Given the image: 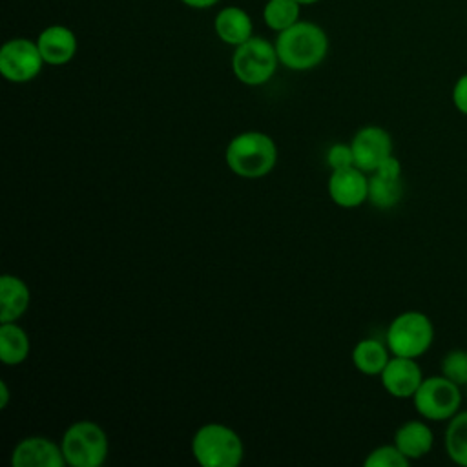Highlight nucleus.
Listing matches in <instances>:
<instances>
[{
	"label": "nucleus",
	"mask_w": 467,
	"mask_h": 467,
	"mask_svg": "<svg viewBox=\"0 0 467 467\" xmlns=\"http://www.w3.org/2000/svg\"><path fill=\"white\" fill-rule=\"evenodd\" d=\"M275 51L279 64L294 71H306L319 66L328 53L327 33L314 22L297 20L277 33Z\"/></svg>",
	"instance_id": "1"
},
{
	"label": "nucleus",
	"mask_w": 467,
	"mask_h": 467,
	"mask_svg": "<svg viewBox=\"0 0 467 467\" xmlns=\"http://www.w3.org/2000/svg\"><path fill=\"white\" fill-rule=\"evenodd\" d=\"M224 161L234 175L241 179H261L275 168L277 146L263 131H243L226 144Z\"/></svg>",
	"instance_id": "2"
},
{
	"label": "nucleus",
	"mask_w": 467,
	"mask_h": 467,
	"mask_svg": "<svg viewBox=\"0 0 467 467\" xmlns=\"http://www.w3.org/2000/svg\"><path fill=\"white\" fill-rule=\"evenodd\" d=\"M192 454L202 467H237L244 447L239 434L224 423H204L192 438Z\"/></svg>",
	"instance_id": "3"
},
{
	"label": "nucleus",
	"mask_w": 467,
	"mask_h": 467,
	"mask_svg": "<svg viewBox=\"0 0 467 467\" xmlns=\"http://www.w3.org/2000/svg\"><path fill=\"white\" fill-rule=\"evenodd\" d=\"M434 341V325L431 317L418 310L398 314L387 327L385 343L392 356L418 359Z\"/></svg>",
	"instance_id": "4"
},
{
	"label": "nucleus",
	"mask_w": 467,
	"mask_h": 467,
	"mask_svg": "<svg viewBox=\"0 0 467 467\" xmlns=\"http://www.w3.org/2000/svg\"><path fill=\"white\" fill-rule=\"evenodd\" d=\"M60 447L66 463L73 467H99L109 451L106 431L91 420L71 423L62 434Z\"/></svg>",
	"instance_id": "5"
},
{
	"label": "nucleus",
	"mask_w": 467,
	"mask_h": 467,
	"mask_svg": "<svg viewBox=\"0 0 467 467\" xmlns=\"http://www.w3.org/2000/svg\"><path fill=\"white\" fill-rule=\"evenodd\" d=\"M462 387L440 376L423 378L412 396L416 412L429 421H449L462 409Z\"/></svg>",
	"instance_id": "6"
},
{
	"label": "nucleus",
	"mask_w": 467,
	"mask_h": 467,
	"mask_svg": "<svg viewBox=\"0 0 467 467\" xmlns=\"http://www.w3.org/2000/svg\"><path fill=\"white\" fill-rule=\"evenodd\" d=\"M277 64L279 58L275 44H270L261 36H252L246 42L235 46L232 55L234 75L246 86L266 84L274 77Z\"/></svg>",
	"instance_id": "7"
},
{
	"label": "nucleus",
	"mask_w": 467,
	"mask_h": 467,
	"mask_svg": "<svg viewBox=\"0 0 467 467\" xmlns=\"http://www.w3.org/2000/svg\"><path fill=\"white\" fill-rule=\"evenodd\" d=\"M44 64L36 42L29 38H11L0 49V73L9 82L24 84L33 80Z\"/></svg>",
	"instance_id": "8"
},
{
	"label": "nucleus",
	"mask_w": 467,
	"mask_h": 467,
	"mask_svg": "<svg viewBox=\"0 0 467 467\" xmlns=\"http://www.w3.org/2000/svg\"><path fill=\"white\" fill-rule=\"evenodd\" d=\"M354 166L365 173H372L378 166L392 155V137L381 126H363L359 128L350 140Z\"/></svg>",
	"instance_id": "9"
},
{
	"label": "nucleus",
	"mask_w": 467,
	"mask_h": 467,
	"mask_svg": "<svg viewBox=\"0 0 467 467\" xmlns=\"http://www.w3.org/2000/svg\"><path fill=\"white\" fill-rule=\"evenodd\" d=\"M327 190L339 208H358L368 199V177L358 166L332 170Z\"/></svg>",
	"instance_id": "10"
},
{
	"label": "nucleus",
	"mask_w": 467,
	"mask_h": 467,
	"mask_svg": "<svg viewBox=\"0 0 467 467\" xmlns=\"http://www.w3.org/2000/svg\"><path fill=\"white\" fill-rule=\"evenodd\" d=\"M379 381L383 389L398 400H412L414 392L423 381V372L416 359L392 356L385 368L379 374Z\"/></svg>",
	"instance_id": "11"
},
{
	"label": "nucleus",
	"mask_w": 467,
	"mask_h": 467,
	"mask_svg": "<svg viewBox=\"0 0 467 467\" xmlns=\"http://www.w3.org/2000/svg\"><path fill=\"white\" fill-rule=\"evenodd\" d=\"M13 467H64L62 447L46 436H27L11 452Z\"/></svg>",
	"instance_id": "12"
},
{
	"label": "nucleus",
	"mask_w": 467,
	"mask_h": 467,
	"mask_svg": "<svg viewBox=\"0 0 467 467\" xmlns=\"http://www.w3.org/2000/svg\"><path fill=\"white\" fill-rule=\"evenodd\" d=\"M36 46L46 64L49 66H64L73 60L77 53V36L66 26H49L40 31L36 38Z\"/></svg>",
	"instance_id": "13"
},
{
	"label": "nucleus",
	"mask_w": 467,
	"mask_h": 467,
	"mask_svg": "<svg viewBox=\"0 0 467 467\" xmlns=\"http://www.w3.org/2000/svg\"><path fill=\"white\" fill-rule=\"evenodd\" d=\"M394 445L409 460H420L431 452L434 445V432L425 421L409 420L396 429Z\"/></svg>",
	"instance_id": "14"
},
{
	"label": "nucleus",
	"mask_w": 467,
	"mask_h": 467,
	"mask_svg": "<svg viewBox=\"0 0 467 467\" xmlns=\"http://www.w3.org/2000/svg\"><path fill=\"white\" fill-rule=\"evenodd\" d=\"M213 29H215V35L224 44L239 46V44L246 42L248 38H252L254 24H252L250 15L243 7L228 5L215 15Z\"/></svg>",
	"instance_id": "15"
},
{
	"label": "nucleus",
	"mask_w": 467,
	"mask_h": 467,
	"mask_svg": "<svg viewBox=\"0 0 467 467\" xmlns=\"http://www.w3.org/2000/svg\"><path fill=\"white\" fill-rule=\"evenodd\" d=\"M31 294L24 279L4 274L0 277V323L16 321L29 306Z\"/></svg>",
	"instance_id": "16"
},
{
	"label": "nucleus",
	"mask_w": 467,
	"mask_h": 467,
	"mask_svg": "<svg viewBox=\"0 0 467 467\" xmlns=\"http://www.w3.org/2000/svg\"><path fill=\"white\" fill-rule=\"evenodd\" d=\"M389 347L376 337H365L352 348V363L365 376H379L389 363Z\"/></svg>",
	"instance_id": "17"
},
{
	"label": "nucleus",
	"mask_w": 467,
	"mask_h": 467,
	"mask_svg": "<svg viewBox=\"0 0 467 467\" xmlns=\"http://www.w3.org/2000/svg\"><path fill=\"white\" fill-rule=\"evenodd\" d=\"M31 343L27 332L15 321L0 323V359L4 365H18L29 356Z\"/></svg>",
	"instance_id": "18"
},
{
	"label": "nucleus",
	"mask_w": 467,
	"mask_h": 467,
	"mask_svg": "<svg viewBox=\"0 0 467 467\" xmlns=\"http://www.w3.org/2000/svg\"><path fill=\"white\" fill-rule=\"evenodd\" d=\"M403 197L401 177H387L381 173H372L368 177V202L379 210L394 208Z\"/></svg>",
	"instance_id": "19"
},
{
	"label": "nucleus",
	"mask_w": 467,
	"mask_h": 467,
	"mask_svg": "<svg viewBox=\"0 0 467 467\" xmlns=\"http://www.w3.org/2000/svg\"><path fill=\"white\" fill-rule=\"evenodd\" d=\"M445 452L460 467H467V410L456 412L445 427Z\"/></svg>",
	"instance_id": "20"
},
{
	"label": "nucleus",
	"mask_w": 467,
	"mask_h": 467,
	"mask_svg": "<svg viewBox=\"0 0 467 467\" xmlns=\"http://www.w3.org/2000/svg\"><path fill=\"white\" fill-rule=\"evenodd\" d=\"M301 4L297 0H268L263 7L265 24L281 33L299 20Z\"/></svg>",
	"instance_id": "21"
},
{
	"label": "nucleus",
	"mask_w": 467,
	"mask_h": 467,
	"mask_svg": "<svg viewBox=\"0 0 467 467\" xmlns=\"http://www.w3.org/2000/svg\"><path fill=\"white\" fill-rule=\"evenodd\" d=\"M440 368L445 378H449L460 387H467V350L465 348L449 350L443 356Z\"/></svg>",
	"instance_id": "22"
},
{
	"label": "nucleus",
	"mask_w": 467,
	"mask_h": 467,
	"mask_svg": "<svg viewBox=\"0 0 467 467\" xmlns=\"http://www.w3.org/2000/svg\"><path fill=\"white\" fill-rule=\"evenodd\" d=\"M410 460L394 445H379L363 460L365 467H407Z\"/></svg>",
	"instance_id": "23"
},
{
	"label": "nucleus",
	"mask_w": 467,
	"mask_h": 467,
	"mask_svg": "<svg viewBox=\"0 0 467 467\" xmlns=\"http://www.w3.org/2000/svg\"><path fill=\"white\" fill-rule=\"evenodd\" d=\"M327 164L330 170H341L354 166V155L352 148L347 142H336L327 150Z\"/></svg>",
	"instance_id": "24"
},
{
	"label": "nucleus",
	"mask_w": 467,
	"mask_h": 467,
	"mask_svg": "<svg viewBox=\"0 0 467 467\" xmlns=\"http://www.w3.org/2000/svg\"><path fill=\"white\" fill-rule=\"evenodd\" d=\"M452 106L467 117V73L460 75L452 86Z\"/></svg>",
	"instance_id": "25"
},
{
	"label": "nucleus",
	"mask_w": 467,
	"mask_h": 467,
	"mask_svg": "<svg viewBox=\"0 0 467 467\" xmlns=\"http://www.w3.org/2000/svg\"><path fill=\"white\" fill-rule=\"evenodd\" d=\"M374 173V171H372ZM376 173L387 175V177H401V162L396 159V155L392 153L390 157H387L376 170Z\"/></svg>",
	"instance_id": "26"
},
{
	"label": "nucleus",
	"mask_w": 467,
	"mask_h": 467,
	"mask_svg": "<svg viewBox=\"0 0 467 467\" xmlns=\"http://www.w3.org/2000/svg\"><path fill=\"white\" fill-rule=\"evenodd\" d=\"M181 2L188 7H193V9H206V7L215 5L219 0H181Z\"/></svg>",
	"instance_id": "27"
},
{
	"label": "nucleus",
	"mask_w": 467,
	"mask_h": 467,
	"mask_svg": "<svg viewBox=\"0 0 467 467\" xmlns=\"http://www.w3.org/2000/svg\"><path fill=\"white\" fill-rule=\"evenodd\" d=\"M7 401H9V387H7V383L2 379V381H0V409H5V407H7Z\"/></svg>",
	"instance_id": "28"
},
{
	"label": "nucleus",
	"mask_w": 467,
	"mask_h": 467,
	"mask_svg": "<svg viewBox=\"0 0 467 467\" xmlns=\"http://www.w3.org/2000/svg\"><path fill=\"white\" fill-rule=\"evenodd\" d=\"M301 5H310V4H316V2H319V0H297Z\"/></svg>",
	"instance_id": "29"
},
{
	"label": "nucleus",
	"mask_w": 467,
	"mask_h": 467,
	"mask_svg": "<svg viewBox=\"0 0 467 467\" xmlns=\"http://www.w3.org/2000/svg\"><path fill=\"white\" fill-rule=\"evenodd\" d=\"M465 396H467V387H465Z\"/></svg>",
	"instance_id": "30"
}]
</instances>
